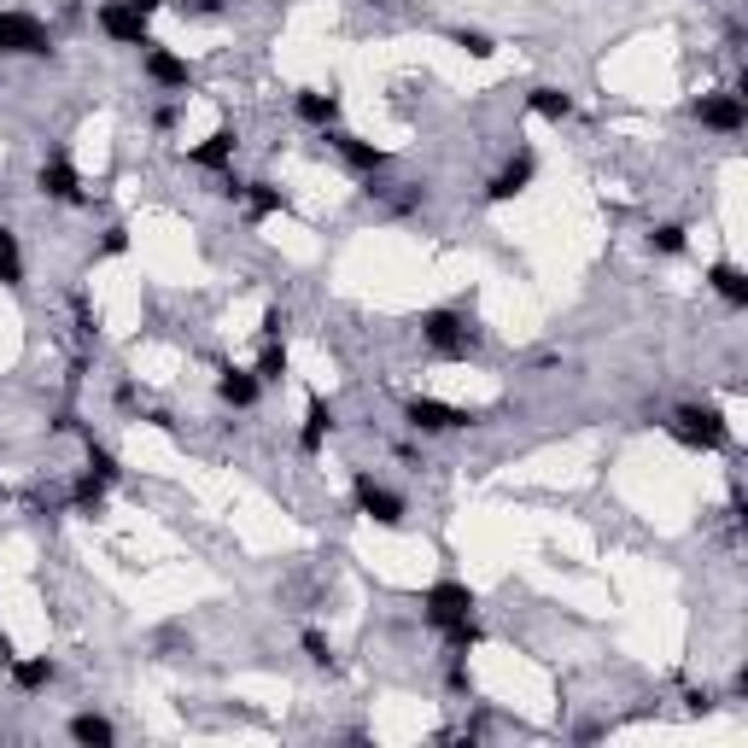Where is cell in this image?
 Returning <instances> with one entry per match:
<instances>
[{
    "label": "cell",
    "mask_w": 748,
    "mask_h": 748,
    "mask_svg": "<svg viewBox=\"0 0 748 748\" xmlns=\"http://www.w3.org/2000/svg\"><path fill=\"white\" fill-rule=\"evenodd\" d=\"M673 433V439L684 445V450H731V422H725V409L719 404H673L667 409V422H661Z\"/></svg>",
    "instance_id": "6da1fadb"
},
{
    "label": "cell",
    "mask_w": 748,
    "mask_h": 748,
    "mask_svg": "<svg viewBox=\"0 0 748 748\" xmlns=\"http://www.w3.org/2000/svg\"><path fill=\"white\" fill-rule=\"evenodd\" d=\"M474 614H480V596H474V585H463V579H433L422 591V626L427 632H450Z\"/></svg>",
    "instance_id": "7a4b0ae2"
},
{
    "label": "cell",
    "mask_w": 748,
    "mask_h": 748,
    "mask_svg": "<svg viewBox=\"0 0 748 748\" xmlns=\"http://www.w3.org/2000/svg\"><path fill=\"white\" fill-rule=\"evenodd\" d=\"M422 345L427 351H439V357H450V363H463L468 351H480V328H474L463 310H422Z\"/></svg>",
    "instance_id": "3957f363"
},
{
    "label": "cell",
    "mask_w": 748,
    "mask_h": 748,
    "mask_svg": "<svg viewBox=\"0 0 748 748\" xmlns=\"http://www.w3.org/2000/svg\"><path fill=\"white\" fill-rule=\"evenodd\" d=\"M351 509L363 515V521H374V527H386V532H398L404 521H409V503L392 486H381L368 468H357L351 474Z\"/></svg>",
    "instance_id": "277c9868"
},
{
    "label": "cell",
    "mask_w": 748,
    "mask_h": 748,
    "mask_svg": "<svg viewBox=\"0 0 748 748\" xmlns=\"http://www.w3.org/2000/svg\"><path fill=\"white\" fill-rule=\"evenodd\" d=\"M0 59H53V30L35 12H0Z\"/></svg>",
    "instance_id": "5b68a950"
},
{
    "label": "cell",
    "mask_w": 748,
    "mask_h": 748,
    "mask_svg": "<svg viewBox=\"0 0 748 748\" xmlns=\"http://www.w3.org/2000/svg\"><path fill=\"white\" fill-rule=\"evenodd\" d=\"M480 422V409H463V404H445V398H409L404 404V427L415 439H439V433H463Z\"/></svg>",
    "instance_id": "8992f818"
},
{
    "label": "cell",
    "mask_w": 748,
    "mask_h": 748,
    "mask_svg": "<svg viewBox=\"0 0 748 748\" xmlns=\"http://www.w3.org/2000/svg\"><path fill=\"white\" fill-rule=\"evenodd\" d=\"M94 30L112 41V48H147L153 41V18L129 7V0H100L94 7Z\"/></svg>",
    "instance_id": "52a82bcc"
},
{
    "label": "cell",
    "mask_w": 748,
    "mask_h": 748,
    "mask_svg": "<svg viewBox=\"0 0 748 748\" xmlns=\"http://www.w3.org/2000/svg\"><path fill=\"white\" fill-rule=\"evenodd\" d=\"M690 112H696V123H702L708 135H742V129H748V106H742L737 89H708V94H696Z\"/></svg>",
    "instance_id": "ba28073f"
},
{
    "label": "cell",
    "mask_w": 748,
    "mask_h": 748,
    "mask_svg": "<svg viewBox=\"0 0 748 748\" xmlns=\"http://www.w3.org/2000/svg\"><path fill=\"white\" fill-rule=\"evenodd\" d=\"M35 194L53 199V205H89V194H82V170L71 164V153H48V158H41Z\"/></svg>",
    "instance_id": "9c48e42d"
},
{
    "label": "cell",
    "mask_w": 748,
    "mask_h": 748,
    "mask_svg": "<svg viewBox=\"0 0 748 748\" xmlns=\"http://www.w3.org/2000/svg\"><path fill=\"white\" fill-rule=\"evenodd\" d=\"M141 76H147L153 89H164V94H187V89H194V65H187L181 53H170L164 41H147V48H141Z\"/></svg>",
    "instance_id": "30bf717a"
},
{
    "label": "cell",
    "mask_w": 748,
    "mask_h": 748,
    "mask_svg": "<svg viewBox=\"0 0 748 748\" xmlns=\"http://www.w3.org/2000/svg\"><path fill=\"white\" fill-rule=\"evenodd\" d=\"M328 147H334L340 164H351L357 176H386L392 170V153L374 147V141H363V135H351V129H328Z\"/></svg>",
    "instance_id": "8fae6325"
},
{
    "label": "cell",
    "mask_w": 748,
    "mask_h": 748,
    "mask_svg": "<svg viewBox=\"0 0 748 748\" xmlns=\"http://www.w3.org/2000/svg\"><path fill=\"white\" fill-rule=\"evenodd\" d=\"M532 176H538V153H515L503 170H497L491 181H486V205H509V199H521L527 187H532Z\"/></svg>",
    "instance_id": "7c38bea8"
},
{
    "label": "cell",
    "mask_w": 748,
    "mask_h": 748,
    "mask_svg": "<svg viewBox=\"0 0 748 748\" xmlns=\"http://www.w3.org/2000/svg\"><path fill=\"white\" fill-rule=\"evenodd\" d=\"M334 404L322 398V392H310L304 398V422H299V456H322L328 439H334Z\"/></svg>",
    "instance_id": "4fadbf2b"
},
{
    "label": "cell",
    "mask_w": 748,
    "mask_h": 748,
    "mask_svg": "<svg viewBox=\"0 0 748 748\" xmlns=\"http://www.w3.org/2000/svg\"><path fill=\"white\" fill-rule=\"evenodd\" d=\"M340 112H345V100L334 89H293V117L310 123V129H340Z\"/></svg>",
    "instance_id": "5bb4252c"
},
{
    "label": "cell",
    "mask_w": 748,
    "mask_h": 748,
    "mask_svg": "<svg viewBox=\"0 0 748 748\" xmlns=\"http://www.w3.org/2000/svg\"><path fill=\"white\" fill-rule=\"evenodd\" d=\"M7 678H12L18 696H41V690H53V684H59V661L53 655H12Z\"/></svg>",
    "instance_id": "9a60e30c"
},
{
    "label": "cell",
    "mask_w": 748,
    "mask_h": 748,
    "mask_svg": "<svg viewBox=\"0 0 748 748\" xmlns=\"http://www.w3.org/2000/svg\"><path fill=\"white\" fill-rule=\"evenodd\" d=\"M235 153H240V135L228 129H211L199 141V147H187V164H194V170H211V176H222V170H235Z\"/></svg>",
    "instance_id": "2e32d148"
},
{
    "label": "cell",
    "mask_w": 748,
    "mask_h": 748,
    "mask_svg": "<svg viewBox=\"0 0 748 748\" xmlns=\"http://www.w3.org/2000/svg\"><path fill=\"white\" fill-rule=\"evenodd\" d=\"M258 398H263V381H258V374L252 368H235V363H228L222 374H217V404H228V409H258Z\"/></svg>",
    "instance_id": "e0dca14e"
},
{
    "label": "cell",
    "mask_w": 748,
    "mask_h": 748,
    "mask_svg": "<svg viewBox=\"0 0 748 748\" xmlns=\"http://www.w3.org/2000/svg\"><path fill=\"white\" fill-rule=\"evenodd\" d=\"M240 205H246V217H252V222H263V217H287V211H293V199H287L269 176H252V181H246V187H240Z\"/></svg>",
    "instance_id": "ac0fdd59"
},
{
    "label": "cell",
    "mask_w": 748,
    "mask_h": 748,
    "mask_svg": "<svg viewBox=\"0 0 748 748\" xmlns=\"http://www.w3.org/2000/svg\"><path fill=\"white\" fill-rule=\"evenodd\" d=\"M65 737H71L76 748H112V742H117V725H112L106 714L82 708V714H71V725H65Z\"/></svg>",
    "instance_id": "d6986e66"
},
{
    "label": "cell",
    "mask_w": 748,
    "mask_h": 748,
    "mask_svg": "<svg viewBox=\"0 0 748 748\" xmlns=\"http://www.w3.org/2000/svg\"><path fill=\"white\" fill-rule=\"evenodd\" d=\"M527 112L544 117V123H568V117L579 112V100H573L568 89H555V82H538V89L527 94Z\"/></svg>",
    "instance_id": "ffe728a7"
},
{
    "label": "cell",
    "mask_w": 748,
    "mask_h": 748,
    "mask_svg": "<svg viewBox=\"0 0 748 748\" xmlns=\"http://www.w3.org/2000/svg\"><path fill=\"white\" fill-rule=\"evenodd\" d=\"M702 281H708L714 287V293L725 299V304H731V310H748V276H742V269L737 263H708V276H702Z\"/></svg>",
    "instance_id": "44dd1931"
},
{
    "label": "cell",
    "mask_w": 748,
    "mask_h": 748,
    "mask_svg": "<svg viewBox=\"0 0 748 748\" xmlns=\"http://www.w3.org/2000/svg\"><path fill=\"white\" fill-rule=\"evenodd\" d=\"M0 287H7V293L24 287V246H18V235L7 222H0Z\"/></svg>",
    "instance_id": "7402d4cb"
},
{
    "label": "cell",
    "mask_w": 748,
    "mask_h": 748,
    "mask_svg": "<svg viewBox=\"0 0 748 748\" xmlns=\"http://www.w3.org/2000/svg\"><path fill=\"white\" fill-rule=\"evenodd\" d=\"M82 456H89V474H94V480H106V486H117V480H123L117 450H112V445H100L94 433H82Z\"/></svg>",
    "instance_id": "603a6c76"
},
{
    "label": "cell",
    "mask_w": 748,
    "mask_h": 748,
    "mask_svg": "<svg viewBox=\"0 0 748 748\" xmlns=\"http://www.w3.org/2000/svg\"><path fill=\"white\" fill-rule=\"evenodd\" d=\"M439 643H445V661H468V650H480V643H486L480 614L463 620V626H450V632H439Z\"/></svg>",
    "instance_id": "cb8c5ba5"
},
{
    "label": "cell",
    "mask_w": 748,
    "mask_h": 748,
    "mask_svg": "<svg viewBox=\"0 0 748 748\" xmlns=\"http://www.w3.org/2000/svg\"><path fill=\"white\" fill-rule=\"evenodd\" d=\"M650 252L655 258H684V252H690V228H684V222H655L650 228Z\"/></svg>",
    "instance_id": "d4e9b609"
},
{
    "label": "cell",
    "mask_w": 748,
    "mask_h": 748,
    "mask_svg": "<svg viewBox=\"0 0 748 748\" xmlns=\"http://www.w3.org/2000/svg\"><path fill=\"white\" fill-rule=\"evenodd\" d=\"M106 491H112L106 480H94V474L82 468L76 486H71V509H76V515H100V509H106Z\"/></svg>",
    "instance_id": "484cf974"
},
{
    "label": "cell",
    "mask_w": 748,
    "mask_h": 748,
    "mask_svg": "<svg viewBox=\"0 0 748 748\" xmlns=\"http://www.w3.org/2000/svg\"><path fill=\"white\" fill-rule=\"evenodd\" d=\"M252 374H258L263 386H281V381H287V340H263V351H258Z\"/></svg>",
    "instance_id": "4316f807"
},
{
    "label": "cell",
    "mask_w": 748,
    "mask_h": 748,
    "mask_svg": "<svg viewBox=\"0 0 748 748\" xmlns=\"http://www.w3.org/2000/svg\"><path fill=\"white\" fill-rule=\"evenodd\" d=\"M299 650H304L310 667H334V643H328L316 626H304V632H299Z\"/></svg>",
    "instance_id": "83f0119b"
},
{
    "label": "cell",
    "mask_w": 748,
    "mask_h": 748,
    "mask_svg": "<svg viewBox=\"0 0 748 748\" xmlns=\"http://www.w3.org/2000/svg\"><path fill=\"white\" fill-rule=\"evenodd\" d=\"M450 48H463L468 59H491L497 53V41L486 30H450Z\"/></svg>",
    "instance_id": "f1b7e54d"
},
{
    "label": "cell",
    "mask_w": 748,
    "mask_h": 748,
    "mask_svg": "<svg viewBox=\"0 0 748 748\" xmlns=\"http://www.w3.org/2000/svg\"><path fill=\"white\" fill-rule=\"evenodd\" d=\"M123 252H129V228H123V222H112L106 235H100V246H94V263H106V258H123Z\"/></svg>",
    "instance_id": "f546056e"
},
{
    "label": "cell",
    "mask_w": 748,
    "mask_h": 748,
    "mask_svg": "<svg viewBox=\"0 0 748 748\" xmlns=\"http://www.w3.org/2000/svg\"><path fill=\"white\" fill-rule=\"evenodd\" d=\"M287 328H293V316H287V304H269L258 334H263V340H287Z\"/></svg>",
    "instance_id": "4dcf8cb0"
},
{
    "label": "cell",
    "mask_w": 748,
    "mask_h": 748,
    "mask_svg": "<svg viewBox=\"0 0 748 748\" xmlns=\"http://www.w3.org/2000/svg\"><path fill=\"white\" fill-rule=\"evenodd\" d=\"M445 690H450V696H474V673H468V661H450Z\"/></svg>",
    "instance_id": "1f68e13d"
},
{
    "label": "cell",
    "mask_w": 748,
    "mask_h": 748,
    "mask_svg": "<svg viewBox=\"0 0 748 748\" xmlns=\"http://www.w3.org/2000/svg\"><path fill=\"white\" fill-rule=\"evenodd\" d=\"M187 18H222V0H176Z\"/></svg>",
    "instance_id": "d6a6232c"
},
{
    "label": "cell",
    "mask_w": 748,
    "mask_h": 748,
    "mask_svg": "<svg viewBox=\"0 0 748 748\" xmlns=\"http://www.w3.org/2000/svg\"><path fill=\"white\" fill-rule=\"evenodd\" d=\"M176 123H181V106H176V100H170V106H158V112H153V129H158V135H170Z\"/></svg>",
    "instance_id": "836d02e7"
},
{
    "label": "cell",
    "mask_w": 748,
    "mask_h": 748,
    "mask_svg": "<svg viewBox=\"0 0 748 748\" xmlns=\"http://www.w3.org/2000/svg\"><path fill=\"white\" fill-rule=\"evenodd\" d=\"M147 427H158V433H176V415H170V409H147Z\"/></svg>",
    "instance_id": "e575fe53"
},
{
    "label": "cell",
    "mask_w": 748,
    "mask_h": 748,
    "mask_svg": "<svg viewBox=\"0 0 748 748\" xmlns=\"http://www.w3.org/2000/svg\"><path fill=\"white\" fill-rule=\"evenodd\" d=\"M392 456H398V463H409V468H422V463H427V450H415V445H398Z\"/></svg>",
    "instance_id": "d590c367"
},
{
    "label": "cell",
    "mask_w": 748,
    "mask_h": 748,
    "mask_svg": "<svg viewBox=\"0 0 748 748\" xmlns=\"http://www.w3.org/2000/svg\"><path fill=\"white\" fill-rule=\"evenodd\" d=\"M129 7H141V12H147V18H153L158 7H170V0H129Z\"/></svg>",
    "instance_id": "8d00e7d4"
},
{
    "label": "cell",
    "mask_w": 748,
    "mask_h": 748,
    "mask_svg": "<svg viewBox=\"0 0 748 748\" xmlns=\"http://www.w3.org/2000/svg\"><path fill=\"white\" fill-rule=\"evenodd\" d=\"M357 7H392V0H357Z\"/></svg>",
    "instance_id": "74e56055"
},
{
    "label": "cell",
    "mask_w": 748,
    "mask_h": 748,
    "mask_svg": "<svg viewBox=\"0 0 748 748\" xmlns=\"http://www.w3.org/2000/svg\"><path fill=\"white\" fill-rule=\"evenodd\" d=\"M7 503H12V491H7V486H0V509H7Z\"/></svg>",
    "instance_id": "f35d334b"
},
{
    "label": "cell",
    "mask_w": 748,
    "mask_h": 748,
    "mask_svg": "<svg viewBox=\"0 0 748 748\" xmlns=\"http://www.w3.org/2000/svg\"><path fill=\"white\" fill-rule=\"evenodd\" d=\"M702 7H708V0H702Z\"/></svg>",
    "instance_id": "ab89813d"
}]
</instances>
